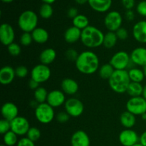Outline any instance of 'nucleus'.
<instances>
[{
	"mask_svg": "<svg viewBox=\"0 0 146 146\" xmlns=\"http://www.w3.org/2000/svg\"><path fill=\"white\" fill-rule=\"evenodd\" d=\"M75 63L78 71L84 74H94L99 67L98 56L90 51L81 53Z\"/></svg>",
	"mask_w": 146,
	"mask_h": 146,
	"instance_id": "nucleus-1",
	"label": "nucleus"
},
{
	"mask_svg": "<svg viewBox=\"0 0 146 146\" xmlns=\"http://www.w3.org/2000/svg\"><path fill=\"white\" fill-rule=\"evenodd\" d=\"M104 34L98 28L88 26L81 33V40L84 46L88 48H96L103 45Z\"/></svg>",
	"mask_w": 146,
	"mask_h": 146,
	"instance_id": "nucleus-2",
	"label": "nucleus"
},
{
	"mask_svg": "<svg viewBox=\"0 0 146 146\" xmlns=\"http://www.w3.org/2000/svg\"><path fill=\"white\" fill-rule=\"evenodd\" d=\"M131 82L128 71L126 70H115L113 75L108 79L111 89L118 94L126 92Z\"/></svg>",
	"mask_w": 146,
	"mask_h": 146,
	"instance_id": "nucleus-3",
	"label": "nucleus"
},
{
	"mask_svg": "<svg viewBox=\"0 0 146 146\" xmlns=\"http://www.w3.org/2000/svg\"><path fill=\"white\" fill-rule=\"evenodd\" d=\"M38 24V16L31 10L24 11L20 14L18 19V25L24 32L31 33Z\"/></svg>",
	"mask_w": 146,
	"mask_h": 146,
	"instance_id": "nucleus-4",
	"label": "nucleus"
},
{
	"mask_svg": "<svg viewBox=\"0 0 146 146\" xmlns=\"http://www.w3.org/2000/svg\"><path fill=\"white\" fill-rule=\"evenodd\" d=\"M35 116L38 122L43 124L49 123L54 118V108L47 103L38 104L36 107Z\"/></svg>",
	"mask_w": 146,
	"mask_h": 146,
	"instance_id": "nucleus-5",
	"label": "nucleus"
},
{
	"mask_svg": "<svg viewBox=\"0 0 146 146\" xmlns=\"http://www.w3.org/2000/svg\"><path fill=\"white\" fill-rule=\"evenodd\" d=\"M127 111L135 115H142L146 113V100L143 96L131 97L126 104Z\"/></svg>",
	"mask_w": 146,
	"mask_h": 146,
	"instance_id": "nucleus-6",
	"label": "nucleus"
},
{
	"mask_svg": "<svg viewBox=\"0 0 146 146\" xmlns=\"http://www.w3.org/2000/svg\"><path fill=\"white\" fill-rule=\"evenodd\" d=\"M131 61V56L128 53L120 51L111 57L109 64L115 70H125V68L129 66Z\"/></svg>",
	"mask_w": 146,
	"mask_h": 146,
	"instance_id": "nucleus-7",
	"label": "nucleus"
},
{
	"mask_svg": "<svg viewBox=\"0 0 146 146\" xmlns=\"http://www.w3.org/2000/svg\"><path fill=\"white\" fill-rule=\"evenodd\" d=\"M122 22V16L117 11H110L104 19V24L109 31L115 32L121 27Z\"/></svg>",
	"mask_w": 146,
	"mask_h": 146,
	"instance_id": "nucleus-8",
	"label": "nucleus"
},
{
	"mask_svg": "<svg viewBox=\"0 0 146 146\" xmlns=\"http://www.w3.org/2000/svg\"><path fill=\"white\" fill-rule=\"evenodd\" d=\"M51 74V69L48 66L40 64L32 68L31 71V78L41 84L48 81Z\"/></svg>",
	"mask_w": 146,
	"mask_h": 146,
	"instance_id": "nucleus-9",
	"label": "nucleus"
},
{
	"mask_svg": "<svg viewBox=\"0 0 146 146\" xmlns=\"http://www.w3.org/2000/svg\"><path fill=\"white\" fill-rule=\"evenodd\" d=\"M66 112L72 117H78L83 113L84 106L83 103L78 98H68L65 102Z\"/></svg>",
	"mask_w": 146,
	"mask_h": 146,
	"instance_id": "nucleus-10",
	"label": "nucleus"
},
{
	"mask_svg": "<svg viewBox=\"0 0 146 146\" xmlns=\"http://www.w3.org/2000/svg\"><path fill=\"white\" fill-rule=\"evenodd\" d=\"M30 128L29 121L22 116H17L11 121V131L17 135H27Z\"/></svg>",
	"mask_w": 146,
	"mask_h": 146,
	"instance_id": "nucleus-11",
	"label": "nucleus"
},
{
	"mask_svg": "<svg viewBox=\"0 0 146 146\" xmlns=\"http://www.w3.org/2000/svg\"><path fill=\"white\" fill-rule=\"evenodd\" d=\"M15 34L13 27L9 24H2L0 27V41L4 46L10 45L14 43Z\"/></svg>",
	"mask_w": 146,
	"mask_h": 146,
	"instance_id": "nucleus-12",
	"label": "nucleus"
},
{
	"mask_svg": "<svg viewBox=\"0 0 146 146\" xmlns=\"http://www.w3.org/2000/svg\"><path fill=\"white\" fill-rule=\"evenodd\" d=\"M119 141L123 146H133L138 143L139 138L135 131L131 129H125L120 133Z\"/></svg>",
	"mask_w": 146,
	"mask_h": 146,
	"instance_id": "nucleus-13",
	"label": "nucleus"
},
{
	"mask_svg": "<svg viewBox=\"0 0 146 146\" xmlns=\"http://www.w3.org/2000/svg\"><path fill=\"white\" fill-rule=\"evenodd\" d=\"M46 101L47 104H49L53 108L61 106L66 102L64 93L59 90H54L48 93Z\"/></svg>",
	"mask_w": 146,
	"mask_h": 146,
	"instance_id": "nucleus-14",
	"label": "nucleus"
},
{
	"mask_svg": "<svg viewBox=\"0 0 146 146\" xmlns=\"http://www.w3.org/2000/svg\"><path fill=\"white\" fill-rule=\"evenodd\" d=\"M1 112L4 119L11 121L18 116L19 110L15 104L11 102H7L1 106Z\"/></svg>",
	"mask_w": 146,
	"mask_h": 146,
	"instance_id": "nucleus-15",
	"label": "nucleus"
},
{
	"mask_svg": "<svg viewBox=\"0 0 146 146\" xmlns=\"http://www.w3.org/2000/svg\"><path fill=\"white\" fill-rule=\"evenodd\" d=\"M133 35L137 41L146 44V21H140L134 25Z\"/></svg>",
	"mask_w": 146,
	"mask_h": 146,
	"instance_id": "nucleus-16",
	"label": "nucleus"
},
{
	"mask_svg": "<svg viewBox=\"0 0 146 146\" xmlns=\"http://www.w3.org/2000/svg\"><path fill=\"white\" fill-rule=\"evenodd\" d=\"M131 60L134 64L145 66H146V48L144 47H138L135 48L131 52Z\"/></svg>",
	"mask_w": 146,
	"mask_h": 146,
	"instance_id": "nucleus-17",
	"label": "nucleus"
},
{
	"mask_svg": "<svg viewBox=\"0 0 146 146\" xmlns=\"http://www.w3.org/2000/svg\"><path fill=\"white\" fill-rule=\"evenodd\" d=\"M71 146H90V138L84 131H77L71 136Z\"/></svg>",
	"mask_w": 146,
	"mask_h": 146,
	"instance_id": "nucleus-18",
	"label": "nucleus"
},
{
	"mask_svg": "<svg viewBox=\"0 0 146 146\" xmlns=\"http://www.w3.org/2000/svg\"><path fill=\"white\" fill-rule=\"evenodd\" d=\"M15 70L9 66L2 67L0 70V83L2 85L11 84L15 77Z\"/></svg>",
	"mask_w": 146,
	"mask_h": 146,
	"instance_id": "nucleus-19",
	"label": "nucleus"
},
{
	"mask_svg": "<svg viewBox=\"0 0 146 146\" xmlns=\"http://www.w3.org/2000/svg\"><path fill=\"white\" fill-rule=\"evenodd\" d=\"M90 7L98 12H106L112 5V0H88Z\"/></svg>",
	"mask_w": 146,
	"mask_h": 146,
	"instance_id": "nucleus-20",
	"label": "nucleus"
},
{
	"mask_svg": "<svg viewBox=\"0 0 146 146\" xmlns=\"http://www.w3.org/2000/svg\"><path fill=\"white\" fill-rule=\"evenodd\" d=\"M81 33H82V30L73 26L67 29L66 31H65L64 38L68 44H74L81 39Z\"/></svg>",
	"mask_w": 146,
	"mask_h": 146,
	"instance_id": "nucleus-21",
	"label": "nucleus"
},
{
	"mask_svg": "<svg viewBox=\"0 0 146 146\" xmlns=\"http://www.w3.org/2000/svg\"><path fill=\"white\" fill-rule=\"evenodd\" d=\"M61 89L68 95H74L78 91V84L72 78H64L61 82Z\"/></svg>",
	"mask_w": 146,
	"mask_h": 146,
	"instance_id": "nucleus-22",
	"label": "nucleus"
},
{
	"mask_svg": "<svg viewBox=\"0 0 146 146\" xmlns=\"http://www.w3.org/2000/svg\"><path fill=\"white\" fill-rule=\"evenodd\" d=\"M56 57V52L54 48H48L41 51L39 56V59L41 64L48 66L55 60Z\"/></svg>",
	"mask_w": 146,
	"mask_h": 146,
	"instance_id": "nucleus-23",
	"label": "nucleus"
},
{
	"mask_svg": "<svg viewBox=\"0 0 146 146\" xmlns=\"http://www.w3.org/2000/svg\"><path fill=\"white\" fill-rule=\"evenodd\" d=\"M31 35H32L33 40L38 44H44L48 41L49 37L48 31L41 27L36 28L31 32Z\"/></svg>",
	"mask_w": 146,
	"mask_h": 146,
	"instance_id": "nucleus-24",
	"label": "nucleus"
},
{
	"mask_svg": "<svg viewBox=\"0 0 146 146\" xmlns=\"http://www.w3.org/2000/svg\"><path fill=\"white\" fill-rule=\"evenodd\" d=\"M120 121L123 126L130 129L135 125V122H136L135 115L130 113L129 111H125L120 116Z\"/></svg>",
	"mask_w": 146,
	"mask_h": 146,
	"instance_id": "nucleus-25",
	"label": "nucleus"
},
{
	"mask_svg": "<svg viewBox=\"0 0 146 146\" xmlns=\"http://www.w3.org/2000/svg\"><path fill=\"white\" fill-rule=\"evenodd\" d=\"M143 86L141 85V83L131 82L126 92L131 97H138L143 95Z\"/></svg>",
	"mask_w": 146,
	"mask_h": 146,
	"instance_id": "nucleus-26",
	"label": "nucleus"
},
{
	"mask_svg": "<svg viewBox=\"0 0 146 146\" xmlns=\"http://www.w3.org/2000/svg\"><path fill=\"white\" fill-rule=\"evenodd\" d=\"M118 37H117L115 32L113 31H108L106 34H104V39L103 45L107 48H111L115 45L117 41H118Z\"/></svg>",
	"mask_w": 146,
	"mask_h": 146,
	"instance_id": "nucleus-27",
	"label": "nucleus"
},
{
	"mask_svg": "<svg viewBox=\"0 0 146 146\" xmlns=\"http://www.w3.org/2000/svg\"><path fill=\"white\" fill-rule=\"evenodd\" d=\"M128 75H129L131 82L141 83L145 78L143 71L137 68H131L128 71Z\"/></svg>",
	"mask_w": 146,
	"mask_h": 146,
	"instance_id": "nucleus-28",
	"label": "nucleus"
},
{
	"mask_svg": "<svg viewBox=\"0 0 146 146\" xmlns=\"http://www.w3.org/2000/svg\"><path fill=\"white\" fill-rule=\"evenodd\" d=\"M88 24H89L88 19L83 14H78L77 17L73 19V24L74 27L81 30H84V29L88 27L89 26Z\"/></svg>",
	"mask_w": 146,
	"mask_h": 146,
	"instance_id": "nucleus-29",
	"label": "nucleus"
},
{
	"mask_svg": "<svg viewBox=\"0 0 146 146\" xmlns=\"http://www.w3.org/2000/svg\"><path fill=\"white\" fill-rule=\"evenodd\" d=\"M48 93H47L46 89L44 87H38L37 89L34 91V98L35 101L38 103V104H44L47 100L48 97Z\"/></svg>",
	"mask_w": 146,
	"mask_h": 146,
	"instance_id": "nucleus-30",
	"label": "nucleus"
},
{
	"mask_svg": "<svg viewBox=\"0 0 146 146\" xmlns=\"http://www.w3.org/2000/svg\"><path fill=\"white\" fill-rule=\"evenodd\" d=\"M115 71L113 67L110 64L103 65L99 69V75L104 79H109Z\"/></svg>",
	"mask_w": 146,
	"mask_h": 146,
	"instance_id": "nucleus-31",
	"label": "nucleus"
},
{
	"mask_svg": "<svg viewBox=\"0 0 146 146\" xmlns=\"http://www.w3.org/2000/svg\"><path fill=\"white\" fill-rule=\"evenodd\" d=\"M4 145L7 146H14L18 143L17 135L12 131H9L5 133L3 137Z\"/></svg>",
	"mask_w": 146,
	"mask_h": 146,
	"instance_id": "nucleus-32",
	"label": "nucleus"
},
{
	"mask_svg": "<svg viewBox=\"0 0 146 146\" xmlns=\"http://www.w3.org/2000/svg\"><path fill=\"white\" fill-rule=\"evenodd\" d=\"M53 12H54V10L51 4L44 3L40 7L39 15L41 18L45 19L51 18V16L53 15Z\"/></svg>",
	"mask_w": 146,
	"mask_h": 146,
	"instance_id": "nucleus-33",
	"label": "nucleus"
},
{
	"mask_svg": "<svg viewBox=\"0 0 146 146\" xmlns=\"http://www.w3.org/2000/svg\"><path fill=\"white\" fill-rule=\"evenodd\" d=\"M27 137L33 142H35L38 141L41 137V131L38 128H35V127L30 128L27 133Z\"/></svg>",
	"mask_w": 146,
	"mask_h": 146,
	"instance_id": "nucleus-34",
	"label": "nucleus"
},
{
	"mask_svg": "<svg viewBox=\"0 0 146 146\" xmlns=\"http://www.w3.org/2000/svg\"><path fill=\"white\" fill-rule=\"evenodd\" d=\"M32 41H34V40H33L31 33L24 32L20 37V43H21V45L24 46H29L32 42Z\"/></svg>",
	"mask_w": 146,
	"mask_h": 146,
	"instance_id": "nucleus-35",
	"label": "nucleus"
},
{
	"mask_svg": "<svg viewBox=\"0 0 146 146\" xmlns=\"http://www.w3.org/2000/svg\"><path fill=\"white\" fill-rule=\"evenodd\" d=\"M21 49L20 46L16 43H12L8 46V51L10 55H11L12 56H19L21 53Z\"/></svg>",
	"mask_w": 146,
	"mask_h": 146,
	"instance_id": "nucleus-36",
	"label": "nucleus"
},
{
	"mask_svg": "<svg viewBox=\"0 0 146 146\" xmlns=\"http://www.w3.org/2000/svg\"><path fill=\"white\" fill-rule=\"evenodd\" d=\"M9 131H11V121L1 119L0 121V133L4 135Z\"/></svg>",
	"mask_w": 146,
	"mask_h": 146,
	"instance_id": "nucleus-37",
	"label": "nucleus"
},
{
	"mask_svg": "<svg viewBox=\"0 0 146 146\" xmlns=\"http://www.w3.org/2000/svg\"><path fill=\"white\" fill-rule=\"evenodd\" d=\"M28 68L24 66H19L15 69V74L19 78H24L28 75Z\"/></svg>",
	"mask_w": 146,
	"mask_h": 146,
	"instance_id": "nucleus-38",
	"label": "nucleus"
},
{
	"mask_svg": "<svg viewBox=\"0 0 146 146\" xmlns=\"http://www.w3.org/2000/svg\"><path fill=\"white\" fill-rule=\"evenodd\" d=\"M78 55L79 54H78L77 51L75 49H73V48H70V49L67 50V51L66 52V56L71 61H75L76 62V59L78 58Z\"/></svg>",
	"mask_w": 146,
	"mask_h": 146,
	"instance_id": "nucleus-39",
	"label": "nucleus"
},
{
	"mask_svg": "<svg viewBox=\"0 0 146 146\" xmlns=\"http://www.w3.org/2000/svg\"><path fill=\"white\" fill-rule=\"evenodd\" d=\"M115 34H116L117 37H118V39L122 40V41L123 40L126 39L128 36V31H127L125 29L122 28V27H121L119 29L117 30V31H115Z\"/></svg>",
	"mask_w": 146,
	"mask_h": 146,
	"instance_id": "nucleus-40",
	"label": "nucleus"
},
{
	"mask_svg": "<svg viewBox=\"0 0 146 146\" xmlns=\"http://www.w3.org/2000/svg\"><path fill=\"white\" fill-rule=\"evenodd\" d=\"M137 11L143 17H146V1H142L137 5Z\"/></svg>",
	"mask_w": 146,
	"mask_h": 146,
	"instance_id": "nucleus-41",
	"label": "nucleus"
},
{
	"mask_svg": "<svg viewBox=\"0 0 146 146\" xmlns=\"http://www.w3.org/2000/svg\"><path fill=\"white\" fill-rule=\"evenodd\" d=\"M70 115L66 112H59L57 114L56 119L60 123H66L69 120Z\"/></svg>",
	"mask_w": 146,
	"mask_h": 146,
	"instance_id": "nucleus-42",
	"label": "nucleus"
},
{
	"mask_svg": "<svg viewBox=\"0 0 146 146\" xmlns=\"http://www.w3.org/2000/svg\"><path fill=\"white\" fill-rule=\"evenodd\" d=\"M17 146H35L34 142L29 139L28 138H23L17 143Z\"/></svg>",
	"mask_w": 146,
	"mask_h": 146,
	"instance_id": "nucleus-43",
	"label": "nucleus"
},
{
	"mask_svg": "<svg viewBox=\"0 0 146 146\" xmlns=\"http://www.w3.org/2000/svg\"><path fill=\"white\" fill-rule=\"evenodd\" d=\"M121 2L127 10H131L135 6V0H121Z\"/></svg>",
	"mask_w": 146,
	"mask_h": 146,
	"instance_id": "nucleus-44",
	"label": "nucleus"
},
{
	"mask_svg": "<svg viewBox=\"0 0 146 146\" xmlns=\"http://www.w3.org/2000/svg\"><path fill=\"white\" fill-rule=\"evenodd\" d=\"M67 15L69 18L74 19L78 15V9L76 8H74V7H71L68 10V12H67Z\"/></svg>",
	"mask_w": 146,
	"mask_h": 146,
	"instance_id": "nucleus-45",
	"label": "nucleus"
},
{
	"mask_svg": "<svg viewBox=\"0 0 146 146\" xmlns=\"http://www.w3.org/2000/svg\"><path fill=\"white\" fill-rule=\"evenodd\" d=\"M38 86H39V83H38L37 81H34V80L31 79L29 81V86L30 87V88L32 90H34L35 91L36 89H37V88H38Z\"/></svg>",
	"mask_w": 146,
	"mask_h": 146,
	"instance_id": "nucleus-46",
	"label": "nucleus"
},
{
	"mask_svg": "<svg viewBox=\"0 0 146 146\" xmlns=\"http://www.w3.org/2000/svg\"><path fill=\"white\" fill-rule=\"evenodd\" d=\"M125 18L128 21H133L134 18H135V14H134V12L132 10H127V11L125 14Z\"/></svg>",
	"mask_w": 146,
	"mask_h": 146,
	"instance_id": "nucleus-47",
	"label": "nucleus"
},
{
	"mask_svg": "<svg viewBox=\"0 0 146 146\" xmlns=\"http://www.w3.org/2000/svg\"><path fill=\"white\" fill-rule=\"evenodd\" d=\"M139 143L143 146H146V131L143 133L139 138Z\"/></svg>",
	"mask_w": 146,
	"mask_h": 146,
	"instance_id": "nucleus-48",
	"label": "nucleus"
},
{
	"mask_svg": "<svg viewBox=\"0 0 146 146\" xmlns=\"http://www.w3.org/2000/svg\"><path fill=\"white\" fill-rule=\"evenodd\" d=\"M75 1L77 4L82 5V4H86V3L88 2V0H75Z\"/></svg>",
	"mask_w": 146,
	"mask_h": 146,
	"instance_id": "nucleus-49",
	"label": "nucleus"
},
{
	"mask_svg": "<svg viewBox=\"0 0 146 146\" xmlns=\"http://www.w3.org/2000/svg\"><path fill=\"white\" fill-rule=\"evenodd\" d=\"M41 1H42L44 3H46V4H51L54 2H55L56 0H41Z\"/></svg>",
	"mask_w": 146,
	"mask_h": 146,
	"instance_id": "nucleus-50",
	"label": "nucleus"
},
{
	"mask_svg": "<svg viewBox=\"0 0 146 146\" xmlns=\"http://www.w3.org/2000/svg\"><path fill=\"white\" fill-rule=\"evenodd\" d=\"M143 97L146 100V84L143 86Z\"/></svg>",
	"mask_w": 146,
	"mask_h": 146,
	"instance_id": "nucleus-51",
	"label": "nucleus"
},
{
	"mask_svg": "<svg viewBox=\"0 0 146 146\" xmlns=\"http://www.w3.org/2000/svg\"><path fill=\"white\" fill-rule=\"evenodd\" d=\"M1 1L4 3H11V2H12L14 0H1Z\"/></svg>",
	"mask_w": 146,
	"mask_h": 146,
	"instance_id": "nucleus-52",
	"label": "nucleus"
},
{
	"mask_svg": "<svg viewBox=\"0 0 146 146\" xmlns=\"http://www.w3.org/2000/svg\"><path fill=\"white\" fill-rule=\"evenodd\" d=\"M143 71L144 75H145V77L146 78V66H143Z\"/></svg>",
	"mask_w": 146,
	"mask_h": 146,
	"instance_id": "nucleus-53",
	"label": "nucleus"
},
{
	"mask_svg": "<svg viewBox=\"0 0 146 146\" xmlns=\"http://www.w3.org/2000/svg\"><path fill=\"white\" fill-rule=\"evenodd\" d=\"M141 117H142V118L144 120V121H146V113H145L143 114V115H141Z\"/></svg>",
	"mask_w": 146,
	"mask_h": 146,
	"instance_id": "nucleus-54",
	"label": "nucleus"
},
{
	"mask_svg": "<svg viewBox=\"0 0 146 146\" xmlns=\"http://www.w3.org/2000/svg\"><path fill=\"white\" fill-rule=\"evenodd\" d=\"M133 146H143V145H141V143H136V144H135V145H133Z\"/></svg>",
	"mask_w": 146,
	"mask_h": 146,
	"instance_id": "nucleus-55",
	"label": "nucleus"
},
{
	"mask_svg": "<svg viewBox=\"0 0 146 146\" xmlns=\"http://www.w3.org/2000/svg\"><path fill=\"white\" fill-rule=\"evenodd\" d=\"M0 146H7V145H4H4H1Z\"/></svg>",
	"mask_w": 146,
	"mask_h": 146,
	"instance_id": "nucleus-56",
	"label": "nucleus"
}]
</instances>
